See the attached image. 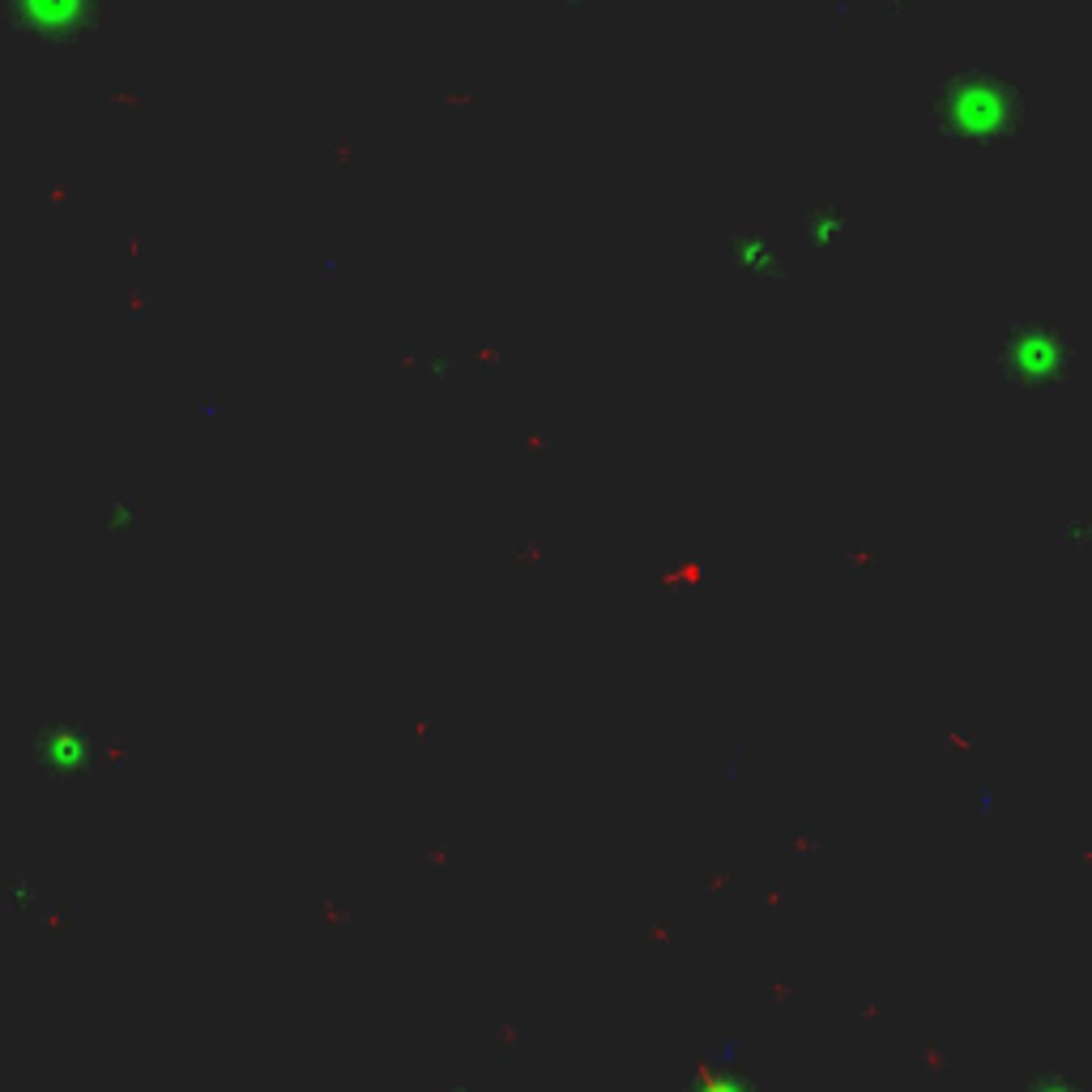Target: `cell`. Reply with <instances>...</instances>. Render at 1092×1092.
I'll list each match as a JSON object with an SVG mask.
<instances>
[{
  "label": "cell",
  "mask_w": 1092,
  "mask_h": 1092,
  "mask_svg": "<svg viewBox=\"0 0 1092 1092\" xmlns=\"http://www.w3.org/2000/svg\"><path fill=\"white\" fill-rule=\"evenodd\" d=\"M1003 103H1007V94L999 86L974 81V77H964L960 86L947 90V107L964 133H995L1003 125Z\"/></svg>",
  "instance_id": "obj_1"
}]
</instances>
